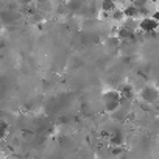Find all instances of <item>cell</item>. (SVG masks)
I'll return each instance as SVG.
<instances>
[{
	"label": "cell",
	"instance_id": "cell-10",
	"mask_svg": "<svg viewBox=\"0 0 159 159\" xmlns=\"http://www.w3.org/2000/svg\"><path fill=\"white\" fill-rule=\"evenodd\" d=\"M8 123L7 122H3V120H0V137H5L7 136V133H8Z\"/></svg>",
	"mask_w": 159,
	"mask_h": 159
},
{
	"label": "cell",
	"instance_id": "cell-12",
	"mask_svg": "<svg viewBox=\"0 0 159 159\" xmlns=\"http://www.w3.org/2000/svg\"><path fill=\"white\" fill-rule=\"evenodd\" d=\"M139 16H140V17H148V16H150V8H148V7L139 8Z\"/></svg>",
	"mask_w": 159,
	"mask_h": 159
},
{
	"label": "cell",
	"instance_id": "cell-3",
	"mask_svg": "<svg viewBox=\"0 0 159 159\" xmlns=\"http://www.w3.org/2000/svg\"><path fill=\"white\" fill-rule=\"evenodd\" d=\"M159 28V22H156L153 17H143L140 22H139V30L145 34H151L154 33L156 30Z\"/></svg>",
	"mask_w": 159,
	"mask_h": 159
},
{
	"label": "cell",
	"instance_id": "cell-13",
	"mask_svg": "<svg viewBox=\"0 0 159 159\" xmlns=\"http://www.w3.org/2000/svg\"><path fill=\"white\" fill-rule=\"evenodd\" d=\"M112 153L117 156L119 153H122V148H120V147H112Z\"/></svg>",
	"mask_w": 159,
	"mask_h": 159
},
{
	"label": "cell",
	"instance_id": "cell-1",
	"mask_svg": "<svg viewBox=\"0 0 159 159\" xmlns=\"http://www.w3.org/2000/svg\"><path fill=\"white\" fill-rule=\"evenodd\" d=\"M120 103H122V94L119 91H108L103 94V105L108 112L112 114L114 111H117Z\"/></svg>",
	"mask_w": 159,
	"mask_h": 159
},
{
	"label": "cell",
	"instance_id": "cell-2",
	"mask_svg": "<svg viewBox=\"0 0 159 159\" xmlns=\"http://www.w3.org/2000/svg\"><path fill=\"white\" fill-rule=\"evenodd\" d=\"M140 97L145 105H154L156 102H159V91L153 86H145L140 92Z\"/></svg>",
	"mask_w": 159,
	"mask_h": 159
},
{
	"label": "cell",
	"instance_id": "cell-5",
	"mask_svg": "<svg viewBox=\"0 0 159 159\" xmlns=\"http://www.w3.org/2000/svg\"><path fill=\"white\" fill-rule=\"evenodd\" d=\"M123 14H125L126 19H136V17H139V10L131 3V5H128V7L123 8Z\"/></svg>",
	"mask_w": 159,
	"mask_h": 159
},
{
	"label": "cell",
	"instance_id": "cell-14",
	"mask_svg": "<svg viewBox=\"0 0 159 159\" xmlns=\"http://www.w3.org/2000/svg\"><path fill=\"white\" fill-rule=\"evenodd\" d=\"M151 17H153L156 22H159V10H157V11H154V13L151 14Z\"/></svg>",
	"mask_w": 159,
	"mask_h": 159
},
{
	"label": "cell",
	"instance_id": "cell-6",
	"mask_svg": "<svg viewBox=\"0 0 159 159\" xmlns=\"http://www.w3.org/2000/svg\"><path fill=\"white\" fill-rule=\"evenodd\" d=\"M119 7H117V3L114 2V0H103L102 2V10H103V13H108V14H111L114 10H117Z\"/></svg>",
	"mask_w": 159,
	"mask_h": 159
},
{
	"label": "cell",
	"instance_id": "cell-7",
	"mask_svg": "<svg viewBox=\"0 0 159 159\" xmlns=\"http://www.w3.org/2000/svg\"><path fill=\"white\" fill-rule=\"evenodd\" d=\"M109 140H111V145H112V147H120V145L123 143V134H122L120 131H114V133L111 134Z\"/></svg>",
	"mask_w": 159,
	"mask_h": 159
},
{
	"label": "cell",
	"instance_id": "cell-16",
	"mask_svg": "<svg viewBox=\"0 0 159 159\" xmlns=\"http://www.w3.org/2000/svg\"><path fill=\"white\" fill-rule=\"evenodd\" d=\"M128 2H129V3H134V2H136V0H128Z\"/></svg>",
	"mask_w": 159,
	"mask_h": 159
},
{
	"label": "cell",
	"instance_id": "cell-9",
	"mask_svg": "<svg viewBox=\"0 0 159 159\" xmlns=\"http://www.w3.org/2000/svg\"><path fill=\"white\" fill-rule=\"evenodd\" d=\"M111 19H112V20H122V19H125V14H123V10H120V8H117V10H114V11L111 13Z\"/></svg>",
	"mask_w": 159,
	"mask_h": 159
},
{
	"label": "cell",
	"instance_id": "cell-4",
	"mask_svg": "<svg viewBox=\"0 0 159 159\" xmlns=\"http://www.w3.org/2000/svg\"><path fill=\"white\" fill-rule=\"evenodd\" d=\"M17 19H19V14L11 11V10H7V11L0 13V24L2 25H11V24L17 22Z\"/></svg>",
	"mask_w": 159,
	"mask_h": 159
},
{
	"label": "cell",
	"instance_id": "cell-8",
	"mask_svg": "<svg viewBox=\"0 0 159 159\" xmlns=\"http://www.w3.org/2000/svg\"><path fill=\"white\" fill-rule=\"evenodd\" d=\"M120 94H122V97L123 98H128V100H131L133 98V86H129V84H123L122 88H120V91H119Z\"/></svg>",
	"mask_w": 159,
	"mask_h": 159
},
{
	"label": "cell",
	"instance_id": "cell-15",
	"mask_svg": "<svg viewBox=\"0 0 159 159\" xmlns=\"http://www.w3.org/2000/svg\"><path fill=\"white\" fill-rule=\"evenodd\" d=\"M20 3H24V5H28V3H31V2H34V0H19Z\"/></svg>",
	"mask_w": 159,
	"mask_h": 159
},
{
	"label": "cell",
	"instance_id": "cell-11",
	"mask_svg": "<svg viewBox=\"0 0 159 159\" xmlns=\"http://www.w3.org/2000/svg\"><path fill=\"white\" fill-rule=\"evenodd\" d=\"M137 10L139 8H143V7H148V0H136V2L133 3Z\"/></svg>",
	"mask_w": 159,
	"mask_h": 159
}]
</instances>
